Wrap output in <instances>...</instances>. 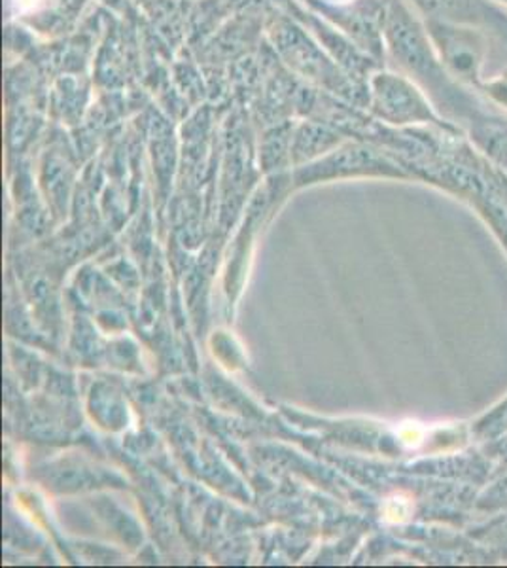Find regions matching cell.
Masks as SVG:
<instances>
[{
    "mask_svg": "<svg viewBox=\"0 0 507 568\" xmlns=\"http://www.w3.org/2000/svg\"><path fill=\"white\" fill-rule=\"evenodd\" d=\"M271 34L275 40V48L283 53V58L292 69H296L303 77L315 80L334 93L343 90L345 80L341 77L339 67L335 65L332 59L326 58L324 52L303 34L302 29L290 23H278Z\"/></svg>",
    "mask_w": 507,
    "mask_h": 568,
    "instance_id": "cell-1",
    "label": "cell"
}]
</instances>
